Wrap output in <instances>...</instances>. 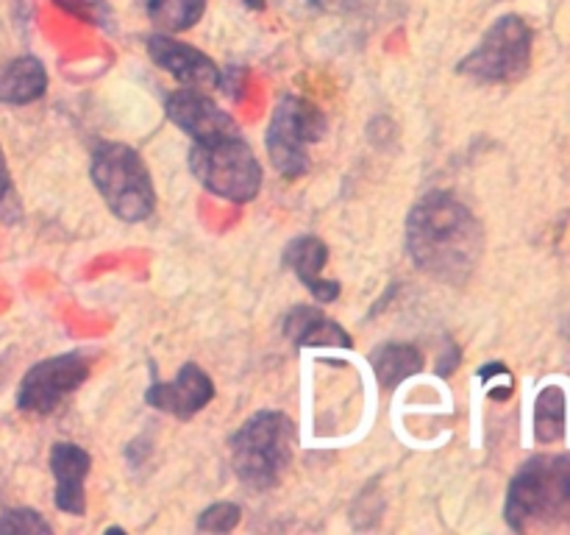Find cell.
Instances as JSON below:
<instances>
[{
  "instance_id": "cell-1",
  "label": "cell",
  "mask_w": 570,
  "mask_h": 535,
  "mask_svg": "<svg viewBox=\"0 0 570 535\" xmlns=\"http://www.w3.org/2000/svg\"><path fill=\"white\" fill-rule=\"evenodd\" d=\"M406 249L429 276L465 284L484 249L482 223L451 193L423 195L406 221Z\"/></svg>"
},
{
  "instance_id": "cell-2",
  "label": "cell",
  "mask_w": 570,
  "mask_h": 535,
  "mask_svg": "<svg viewBox=\"0 0 570 535\" xmlns=\"http://www.w3.org/2000/svg\"><path fill=\"white\" fill-rule=\"evenodd\" d=\"M504 518L518 533L570 518V455L529 460L512 479Z\"/></svg>"
},
{
  "instance_id": "cell-3",
  "label": "cell",
  "mask_w": 570,
  "mask_h": 535,
  "mask_svg": "<svg viewBox=\"0 0 570 535\" xmlns=\"http://www.w3.org/2000/svg\"><path fill=\"white\" fill-rule=\"evenodd\" d=\"M295 427L284 412L262 410L237 429L232 440L234 471L248 488L267 490L278 485L289 466Z\"/></svg>"
},
{
  "instance_id": "cell-4",
  "label": "cell",
  "mask_w": 570,
  "mask_h": 535,
  "mask_svg": "<svg viewBox=\"0 0 570 535\" xmlns=\"http://www.w3.org/2000/svg\"><path fill=\"white\" fill-rule=\"evenodd\" d=\"M92 182L109 210L120 221L139 223L150 217L156 206L154 182L142 156L122 143H106L92 154Z\"/></svg>"
},
{
  "instance_id": "cell-5",
  "label": "cell",
  "mask_w": 570,
  "mask_h": 535,
  "mask_svg": "<svg viewBox=\"0 0 570 535\" xmlns=\"http://www.w3.org/2000/svg\"><path fill=\"white\" fill-rule=\"evenodd\" d=\"M189 171L209 193L234 204H248L262 189V165L239 134L193 143Z\"/></svg>"
},
{
  "instance_id": "cell-6",
  "label": "cell",
  "mask_w": 570,
  "mask_h": 535,
  "mask_svg": "<svg viewBox=\"0 0 570 535\" xmlns=\"http://www.w3.org/2000/svg\"><path fill=\"white\" fill-rule=\"evenodd\" d=\"M532 28L521 17H501L488 28L479 48L460 61V72L484 84L518 81L532 65Z\"/></svg>"
},
{
  "instance_id": "cell-7",
  "label": "cell",
  "mask_w": 570,
  "mask_h": 535,
  "mask_svg": "<svg viewBox=\"0 0 570 535\" xmlns=\"http://www.w3.org/2000/svg\"><path fill=\"white\" fill-rule=\"evenodd\" d=\"M323 132H326V117L315 104L295 95L278 100L265 137L273 167L284 178L304 176L309 171V145L317 143Z\"/></svg>"
},
{
  "instance_id": "cell-8",
  "label": "cell",
  "mask_w": 570,
  "mask_h": 535,
  "mask_svg": "<svg viewBox=\"0 0 570 535\" xmlns=\"http://www.w3.org/2000/svg\"><path fill=\"white\" fill-rule=\"evenodd\" d=\"M87 377L89 360L78 351L37 362L33 368H28L17 388V407L26 412H37V416H48L72 390L81 388Z\"/></svg>"
},
{
  "instance_id": "cell-9",
  "label": "cell",
  "mask_w": 570,
  "mask_h": 535,
  "mask_svg": "<svg viewBox=\"0 0 570 535\" xmlns=\"http://www.w3.org/2000/svg\"><path fill=\"white\" fill-rule=\"evenodd\" d=\"M167 117L193 137V143H209L217 137H232L239 134L237 120L220 109L212 98H206L200 89H178L167 98Z\"/></svg>"
},
{
  "instance_id": "cell-10",
  "label": "cell",
  "mask_w": 570,
  "mask_h": 535,
  "mask_svg": "<svg viewBox=\"0 0 570 535\" xmlns=\"http://www.w3.org/2000/svg\"><path fill=\"white\" fill-rule=\"evenodd\" d=\"M145 399L156 410L170 412V416L187 421V418H193L195 412H200L215 399V385H212L209 373L204 368L195 366V362H187V366H181V371L176 373L173 382L150 385Z\"/></svg>"
},
{
  "instance_id": "cell-11",
  "label": "cell",
  "mask_w": 570,
  "mask_h": 535,
  "mask_svg": "<svg viewBox=\"0 0 570 535\" xmlns=\"http://www.w3.org/2000/svg\"><path fill=\"white\" fill-rule=\"evenodd\" d=\"M148 56L156 61V67L193 89H215L220 84V70L209 56L165 33L148 39Z\"/></svg>"
},
{
  "instance_id": "cell-12",
  "label": "cell",
  "mask_w": 570,
  "mask_h": 535,
  "mask_svg": "<svg viewBox=\"0 0 570 535\" xmlns=\"http://www.w3.org/2000/svg\"><path fill=\"white\" fill-rule=\"evenodd\" d=\"M89 466H92V457L76 444H56L50 451V471L56 479L53 502L67 516H81L87 510L83 483L89 477Z\"/></svg>"
},
{
  "instance_id": "cell-13",
  "label": "cell",
  "mask_w": 570,
  "mask_h": 535,
  "mask_svg": "<svg viewBox=\"0 0 570 535\" xmlns=\"http://www.w3.org/2000/svg\"><path fill=\"white\" fill-rule=\"evenodd\" d=\"M328 260V245L323 243L321 237H306L293 240L284 251V265L306 284L312 295L317 301H334L340 295V282H332V279H323V265Z\"/></svg>"
},
{
  "instance_id": "cell-14",
  "label": "cell",
  "mask_w": 570,
  "mask_h": 535,
  "mask_svg": "<svg viewBox=\"0 0 570 535\" xmlns=\"http://www.w3.org/2000/svg\"><path fill=\"white\" fill-rule=\"evenodd\" d=\"M45 89H48V72L33 56H17L0 67V104H33L42 98Z\"/></svg>"
},
{
  "instance_id": "cell-15",
  "label": "cell",
  "mask_w": 570,
  "mask_h": 535,
  "mask_svg": "<svg viewBox=\"0 0 570 535\" xmlns=\"http://www.w3.org/2000/svg\"><path fill=\"white\" fill-rule=\"evenodd\" d=\"M284 334L293 340L295 346L306 349V346H337V349H351V338L345 334L343 327L328 321L321 310L315 307H295L284 318Z\"/></svg>"
},
{
  "instance_id": "cell-16",
  "label": "cell",
  "mask_w": 570,
  "mask_h": 535,
  "mask_svg": "<svg viewBox=\"0 0 570 535\" xmlns=\"http://www.w3.org/2000/svg\"><path fill=\"white\" fill-rule=\"evenodd\" d=\"M373 373L384 388H399L404 379L417 373L423 368L421 351L406 343H384L371 354Z\"/></svg>"
},
{
  "instance_id": "cell-17",
  "label": "cell",
  "mask_w": 570,
  "mask_h": 535,
  "mask_svg": "<svg viewBox=\"0 0 570 535\" xmlns=\"http://www.w3.org/2000/svg\"><path fill=\"white\" fill-rule=\"evenodd\" d=\"M566 435V393L557 385H549L534 401V438L540 444H554Z\"/></svg>"
},
{
  "instance_id": "cell-18",
  "label": "cell",
  "mask_w": 570,
  "mask_h": 535,
  "mask_svg": "<svg viewBox=\"0 0 570 535\" xmlns=\"http://www.w3.org/2000/svg\"><path fill=\"white\" fill-rule=\"evenodd\" d=\"M206 0H148V17L165 31H187L204 17Z\"/></svg>"
},
{
  "instance_id": "cell-19",
  "label": "cell",
  "mask_w": 570,
  "mask_h": 535,
  "mask_svg": "<svg viewBox=\"0 0 570 535\" xmlns=\"http://www.w3.org/2000/svg\"><path fill=\"white\" fill-rule=\"evenodd\" d=\"M0 533L3 535H11V533L50 535L53 533V527H50V524L45 522L37 510H31V507H11V510H3V516H0Z\"/></svg>"
},
{
  "instance_id": "cell-20",
  "label": "cell",
  "mask_w": 570,
  "mask_h": 535,
  "mask_svg": "<svg viewBox=\"0 0 570 535\" xmlns=\"http://www.w3.org/2000/svg\"><path fill=\"white\" fill-rule=\"evenodd\" d=\"M239 507L232 502H217V505L206 507L198 518L200 533H232L239 524Z\"/></svg>"
},
{
  "instance_id": "cell-21",
  "label": "cell",
  "mask_w": 570,
  "mask_h": 535,
  "mask_svg": "<svg viewBox=\"0 0 570 535\" xmlns=\"http://www.w3.org/2000/svg\"><path fill=\"white\" fill-rule=\"evenodd\" d=\"M61 11L78 17L81 22H89V26H109L111 11L106 0H53Z\"/></svg>"
},
{
  "instance_id": "cell-22",
  "label": "cell",
  "mask_w": 570,
  "mask_h": 535,
  "mask_svg": "<svg viewBox=\"0 0 570 535\" xmlns=\"http://www.w3.org/2000/svg\"><path fill=\"white\" fill-rule=\"evenodd\" d=\"M0 221H3V223L20 221V201H17L14 184H11L9 165H6L3 148H0Z\"/></svg>"
},
{
  "instance_id": "cell-23",
  "label": "cell",
  "mask_w": 570,
  "mask_h": 535,
  "mask_svg": "<svg viewBox=\"0 0 570 535\" xmlns=\"http://www.w3.org/2000/svg\"><path fill=\"white\" fill-rule=\"evenodd\" d=\"M309 3L312 9H321V11H351V9H360L365 0H304Z\"/></svg>"
}]
</instances>
